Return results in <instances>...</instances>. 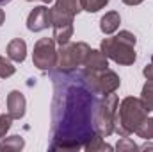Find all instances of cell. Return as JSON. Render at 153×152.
<instances>
[{"label": "cell", "mask_w": 153, "mask_h": 152, "mask_svg": "<svg viewBox=\"0 0 153 152\" xmlns=\"http://www.w3.org/2000/svg\"><path fill=\"white\" fill-rule=\"evenodd\" d=\"M94 93L82 72L53 75L52 150H78L94 136Z\"/></svg>", "instance_id": "cell-1"}, {"label": "cell", "mask_w": 153, "mask_h": 152, "mask_svg": "<svg viewBox=\"0 0 153 152\" xmlns=\"http://www.w3.org/2000/svg\"><path fill=\"white\" fill-rule=\"evenodd\" d=\"M50 11H52L53 39L59 45H64L73 34V18L82 11V0H57Z\"/></svg>", "instance_id": "cell-2"}, {"label": "cell", "mask_w": 153, "mask_h": 152, "mask_svg": "<svg viewBox=\"0 0 153 152\" xmlns=\"http://www.w3.org/2000/svg\"><path fill=\"white\" fill-rule=\"evenodd\" d=\"M148 118V109L144 108L141 99H134V97H126L121 106L117 108L116 113V122H114V131L123 138V136H130L132 132H135L141 123Z\"/></svg>", "instance_id": "cell-3"}, {"label": "cell", "mask_w": 153, "mask_h": 152, "mask_svg": "<svg viewBox=\"0 0 153 152\" xmlns=\"http://www.w3.org/2000/svg\"><path fill=\"white\" fill-rule=\"evenodd\" d=\"M135 36L128 31H121L114 38H107L102 41L100 50L105 57H111L119 65H132L135 61Z\"/></svg>", "instance_id": "cell-4"}, {"label": "cell", "mask_w": 153, "mask_h": 152, "mask_svg": "<svg viewBox=\"0 0 153 152\" xmlns=\"http://www.w3.org/2000/svg\"><path fill=\"white\" fill-rule=\"evenodd\" d=\"M117 113V95L109 93L96 104L94 109V131L102 136H109L114 132V122Z\"/></svg>", "instance_id": "cell-5"}, {"label": "cell", "mask_w": 153, "mask_h": 152, "mask_svg": "<svg viewBox=\"0 0 153 152\" xmlns=\"http://www.w3.org/2000/svg\"><path fill=\"white\" fill-rule=\"evenodd\" d=\"M89 47L85 43H64L61 45V50L57 52V66L59 72H75L78 66L84 65Z\"/></svg>", "instance_id": "cell-6"}, {"label": "cell", "mask_w": 153, "mask_h": 152, "mask_svg": "<svg viewBox=\"0 0 153 152\" xmlns=\"http://www.w3.org/2000/svg\"><path fill=\"white\" fill-rule=\"evenodd\" d=\"M82 77L87 82V86L93 90L94 95H109L114 93L119 86V77L116 75V72L103 68V70H82Z\"/></svg>", "instance_id": "cell-7"}, {"label": "cell", "mask_w": 153, "mask_h": 152, "mask_svg": "<svg viewBox=\"0 0 153 152\" xmlns=\"http://www.w3.org/2000/svg\"><path fill=\"white\" fill-rule=\"evenodd\" d=\"M34 65L39 70H52L57 66V50H55V39L43 38L39 39L34 47V56H32Z\"/></svg>", "instance_id": "cell-8"}, {"label": "cell", "mask_w": 153, "mask_h": 152, "mask_svg": "<svg viewBox=\"0 0 153 152\" xmlns=\"http://www.w3.org/2000/svg\"><path fill=\"white\" fill-rule=\"evenodd\" d=\"M50 25H52V11L45 5L36 7L27 18V27H29V31H34V32L45 31Z\"/></svg>", "instance_id": "cell-9"}, {"label": "cell", "mask_w": 153, "mask_h": 152, "mask_svg": "<svg viewBox=\"0 0 153 152\" xmlns=\"http://www.w3.org/2000/svg\"><path fill=\"white\" fill-rule=\"evenodd\" d=\"M84 70H89V72H94V70H103L109 66L107 63V57L102 50H89L85 61H84Z\"/></svg>", "instance_id": "cell-10"}, {"label": "cell", "mask_w": 153, "mask_h": 152, "mask_svg": "<svg viewBox=\"0 0 153 152\" xmlns=\"http://www.w3.org/2000/svg\"><path fill=\"white\" fill-rule=\"evenodd\" d=\"M7 109L13 118H22L25 114V97L20 91H11L7 97Z\"/></svg>", "instance_id": "cell-11"}, {"label": "cell", "mask_w": 153, "mask_h": 152, "mask_svg": "<svg viewBox=\"0 0 153 152\" xmlns=\"http://www.w3.org/2000/svg\"><path fill=\"white\" fill-rule=\"evenodd\" d=\"M25 56H27V45H25L23 39L14 38L13 41H9V45H7V57L9 59H13L16 63H22L25 59Z\"/></svg>", "instance_id": "cell-12"}, {"label": "cell", "mask_w": 153, "mask_h": 152, "mask_svg": "<svg viewBox=\"0 0 153 152\" xmlns=\"http://www.w3.org/2000/svg\"><path fill=\"white\" fill-rule=\"evenodd\" d=\"M119 23H121L119 14H117L116 11H111V13H105V16L100 20V29H102V32H105V34H112V32L117 31Z\"/></svg>", "instance_id": "cell-13"}, {"label": "cell", "mask_w": 153, "mask_h": 152, "mask_svg": "<svg viewBox=\"0 0 153 152\" xmlns=\"http://www.w3.org/2000/svg\"><path fill=\"white\" fill-rule=\"evenodd\" d=\"M141 100L144 104V108L148 109V113L153 111V81H148L143 88V93H141Z\"/></svg>", "instance_id": "cell-14"}, {"label": "cell", "mask_w": 153, "mask_h": 152, "mask_svg": "<svg viewBox=\"0 0 153 152\" xmlns=\"http://www.w3.org/2000/svg\"><path fill=\"white\" fill-rule=\"evenodd\" d=\"M85 150H89V152H94V150H112V147L102 141V134H94V136L85 143Z\"/></svg>", "instance_id": "cell-15"}, {"label": "cell", "mask_w": 153, "mask_h": 152, "mask_svg": "<svg viewBox=\"0 0 153 152\" xmlns=\"http://www.w3.org/2000/svg\"><path fill=\"white\" fill-rule=\"evenodd\" d=\"M135 132L144 140H153V118H146Z\"/></svg>", "instance_id": "cell-16"}, {"label": "cell", "mask_w": 153, "mask_h": 152, "mask_svg": "<svg viewBox=\"0 0 153 152\" xmlns=\"http://www.w3.org/2000/svg\"><path fill=\"white\" fill-rule=\"evenodd\" d=\"M109 4V0H82V9L89 11V13H96L100 9H103Z\"/></svg>", "instance_id": "cell-17"}, {"label": "cell", "mask_w": 153, "mask_h": 152, "mask_svg": "<svg viewBox=\"0 0 153 152\" xmlns=\"http://www.w3.org/2000/svg\"><path fill=\"white\" fill-rule=\"evenodd\" d=\"M23 147V140L20 136H11L7 140H4L0 143V149H14V150H20Z\"/></svg>", "instance_id": "cell-18"}, {"label": "cell", "mask_w": 153, "mask_h": 152, "mask_svg": "<svg viewBox=\"0 0 153 152\" xmlns=\"http://www.w3.org/2000/svg\"><path fill=\"white\" fill-rule=\"evenodd\" d=\"M13 74H14V66L5 57H0V77L5 79V77H11Z\"/></svg>", "instance_id": "cell-19"}, {"label": "cell", "mask_w": 153, "mask_h": 152, "mask_svg": "<svg viewBox=\"0 0 153 152\" xmlns=\"http://www.w3.org/2000/svg\"><path fill=\"white\" fill-rule=\"evenodd\" d=\"M11 120H13V116L7 113V114H0V140L4 138V134L9 131V127H11Z\"/></svg>", "instance_id": "cell-20"}, {"label": "cell", "mask_w": 153, "mask_h": 152, "mask_svg": "<svg viewBox=\"0 0 153 152\" xmlns=\"http://www.w3.org/2000/svg\"><path fill=\"white\" fill-rule=\"evenodd\" d=\"M135 150L137 149V145L132 141V140H128V136H123L121 140H119V143H117V150Z\"/></svg>", "instance_id": "cell-21"}, {"label": "cell", "mask_w": 153, "mask_h": 152, "mask_svg": "<svg viewBox=\"0 0 153 152\" xmlns=\"http://www.w3.org/2000/svg\"><path fill=\"white\" fill-rule=\"evenodd\" d=\"M143 74L146 75V79H148V81H153V63H152V65H148V66L143 70Z\"/></svg>", "instance_id": "cell-22"}, {"label": "cell", "mask_w": 153, "mask_h": 152, "mask_svg": "<svg viewBox=\"0 0 153 152\" xmlns=\"http://www.w3.org/2000/svg\"><path fill=\"white\" fill-rule=\"evenodd\" d=\"M125 4H128V5H137V4H141L143 0H123Z\"/></svg>", "instance_id": "cell-23"}, {"label": "cell", "mask_w": 153, "mask_h": 152, "mask_svg": "<svg viewBox=\"0 0 153 152\" xmlns=\"http://www.w3.org/2000/svg\"><path fill=\"white\" fill-rule=\"evenodd\" d=\"M4 20H5V14H4V11H2V9H0V25H2V23H4Z\"/></svg>", "instance_id": "cell-24"}, {"label": "cell", "mask_w": 153, "mask_h": 152, "mask_svg": "<svg viewBox=\"0 0 153 152\" xmlns=\"http://www.w3.org/2000/svg\"><path fill=\"white\" fill-rule=\"evenodd\" d=\"M30 2V0H29ZM39 2H45V4H48V2H52V0H39Z\"/></svg>", "instance_id": "cell-25"}, {"label": "cell", "mask_w": 153, "mask_h": 152, "mask_svg": "<svg viewBox=\"0 0 153 152\" xmlns=\"http://www.w3.org/2000/svg\"><path fill=\"white\" fill-rule=\"evenodd\" d=\"M7 2H11V0H0V4H7Z\"/></svg>", "instance_id": "cell-26"}, {"label": "cell", "mask_w": 153, "mask_h": 152, "mask_svg": "<svg viewBox=\"0 0 153 152\" xmlns=\"http://www.w3.org/2000/svg\"><path fill=\"white\" fill-rule=\"evenodd\" d=\"M152 63H153V57H152Z\"/></svg>", "instance_id": "cell-27"}]
</instances>
